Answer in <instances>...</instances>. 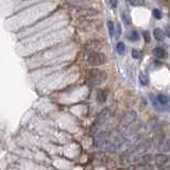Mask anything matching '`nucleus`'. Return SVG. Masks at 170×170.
Here are the masks:
<instances>
[{
  "instance_id": "obj_1",
  "label": "nucleus",
  "mask_w": 170,
  "mask_h": 170,
  "mask_svg": "<svg viewBox=\"0 0 170 170\" xmlns=\"http://www.w3.org/2000/svg\"><path fill=\"white\" fill-rule=\"evenodd\" d=\"M105 55L101 52H92L89 55H88V63L92 66H99V65H102V64L105 63Z\"/></svg>"
},
{
  "instance_id": "obj_2",
  "label": "nucleus",
  "mask_w": 170,
  "mask_h": 170,
  "mask_svg": "<svg viewBox=\"0 0 170 170\" xmlns=\"http://www.w3.org/2000/svg\"><path fill=\"white\" fill-rule=\"evenodd\" d=\"M106 79V74L104 72H99L96 76H94L92 79H90V83L92 85H100L101 83H103Z\"/></svg>"
},
{
  "instance_id": "obj_3",
  "label": "nucleus",
  "mask_w": 170,
  "mask_h": 170,
  "mask_svg": "<svg viewBox=\"0 0 170 170\" xmlns=\"http://www.w3.org/2000/svg\"><path fill=\"white\" fill-rule=\"evenodd\" d=\"M149 99H150V101H151V103H152V106H153L158 112H165V111H166V109H165V107L163 106V105L161 104L160 102H158V98H156V97L154 96L153 94L149 95Z\"/></svg>"
},
{
  "instance_id": "obj_4",
  "label": "nucleus",
  "mask_w": 170,
  "mask_h": 170,
  "mask_svg": "<svg viewBox=\"0 0 170 170\" xmlns=\"http://www.w3.org/2000/svg\"><path fill=\"white\" fill-rule=\"evenodd\" d=\"M153 35H154V38H155L156 40H158V42H162L165 37V34H164V32H163V30L158 29V28L154 29Z\"/></svg>"
},
{
  "instance_id": "obj_5",
  "label": "nucleus",
  "mask_w": 170,
  "mask_h": 170,
  "mask_svg": "<svg viewBox=\"0 0 170 170\" xmlns=\"http://www.w3.org/2000/svg\"><path fill=\"white\" fill-rule=\"evenodd\" d=\"M137 117V114L135 111H131L129 112L128 114L126 115V117H124V120H126L127 123H131V122H133L135 119H136Z\"/></svg>"
},
{
  "instance_id": "obj_6",
  "label": "nucleus",
  "mask_w": 170,
  "mask_h": 170,
  "mask_svg": "<svg viewBox=\"0 0 170 170\" xmlns=\"http://www.w3.org/2000/svg\"><path fill=\"white\" fill-rule=\"evenodd\" d=\"M105 100H106V92L102 89L98 90V92H97V101L99 103H104Z\"/></svg>"
},
{
  "instance_id": "obj_7",
  "label": "nucleus",
  "mask_w": 170,
  "mask_h": 170,
  "mask_svg": "<svg viewBox=\"0 0 170 170\" xmlns=\"http://www.w3.org/2000/svg\"><path fill=\"white\" fill-rule=\"evenodd\" d=\"M153 54L155 55L156 57H158V59H164V57H166V51L163 48L158 47V48H155L153 50Z\"/></svg>"
},
{
  "instance_id": "obj_8",
  "label": "nucleus",
  "mask_w": 170,
  "mask_h": 170,
  "mask_svg": "<svg viewBox=\"0 0 170 170\" xmlns=\"http://www.w3.org/2000/svg\"><path fill=\"white\" fill-rule=\"evenodd\" d=\"M156 98H158V102H160L161 104L163 105V106L167 105L169 103V101H170V99L167 96H165V95H158V96H156Z\"/></svg>"
},
{
  "instance_id": "obj_9",
  "label": "nucleus",
  "mask_w": 170,
  "mask_h": 170,
  "mask_svg": "<svg viewBox=\"0 0 170 170\" xmlns=\"http://www.w3.org/2000/svg\"><path fill=\"white\" fill-rule=\"evenodd\" d=\"M167 160H168V158H167L166 155H163V154H161V155L156 156L155 162H156V164H158V165H160V166H162V165L166 164Z\"/></svg>"
},
{
  "instance_id": "obj_10",
  "label": "nucleus",
  "mask_w": 170,
  "mask_h": 170,
  "mask_svg": "<svg viewBox=\"0 0 170 170\" xmlns=\"http://www.w3.org/2000/svg\"><path fill=\"white\" fill-rule=\"evenodd\" d=\"M116 50H117V52L119 53L120 55L124 54V52H126V46H124V44L122 42H119L117 45H116Z\"/></svg>"
},
{
  "instance_id": "obj_11",
  "label": "nucleus",
  "mask_w": 170,
  "mask_h": 170,
  "mask_svg": "<svg viewBox=\"0 0 170 170\" xmlns=\"http://www.w3.org/2000/svg\"><path fill=\"white\" fill-rule=\"evenodd\" d=\"M139 82L141 83V85H148V83H149L148 77L145 74H141L139 75Z\"/></svg>"
},
{
  "instance_id": "obj_12",
  "label": "nucleus",
  "mask_w": 170,
  "mask_h": 170,
  "mask_svg": "<svg viewBox=\"0 0 170 170\" xmlns=\"http://www.w3.org/2000/svg\"><path fill=\"white\" fill-rule=\"evenodd\" d=\"M107 28H109V36H111V37H113V36H114V32H115V28H114V23H112V21H109V23H107Z\"/></svg>"
},
{
  "instance_id": "obj_13",
  "label": "nucleus",
  "mask_w": 170,
  "mask_h": 170,
  "mask_svg": "<svg viewBox=\"0 0 170 170\" xmlns=\"http://www.w3.org/2000/svg\"><path fill=\"white\" fill-rule=\"evenodd\" d=\"M129 38H130L131 40H139V34L137 33L136 31H132L130 33V35H129Z\"/></svg>"
},
{
  "instance_id": "obj_14",
  "label": "nucleus",
  "mask_w": 170,
  "mask_h": 170,
  "mask_svg": "<svg viewBox=\"0 0 170 170\" xmlns=\"http://www.w3.org/2000/svg\"><path fill=\"white\" fill-rule=\"evenodd\" d=\"M153 16L155 17L156 19H161L162 18V12L158 9H154L153 10Z\"/></svg>"
},
{
  "instance_id": "obj_15",
  "label": "nucleus",
  "mask_w": 170,
  "mask_h": 170,
  "mask_svg": "<svg viewBox=\"0 0 170 170\" xmlns=\"http://www.w3.org/2000/svg\"><path fill=\"white\" fill-rule=\"evenodd\" d=\"M122 20H123L124 25H130L131 23V19L129 18V16L124 13H122Z\"/></svg>"
},
{
  "instance_id": "obj_16",
  "label": "nucleus",
  "mask_w": 170,
  "mask_h": 170,
  "mask_svg": "<svg viewBox=\"0 0 170 170\" xmlns=\"http://www.w3.org/2000/svg\"><path fill=\"white\" fill-rule=\"evenodd\" d=\"M141 52H139L138 50H136V49H133L132 50V57H134V59H139L141 57Z\"/></svg>"
},
{
  "instance_id": "obj_17",
  "label": "nucleus",
  "mask_w": 170,
  "mask_h": 170,
  "mask_svg": "<svg viewBox=\"0 0 170 170\" xmlns=\"http://www.w3.org/2000/svg\"><path fill=\"white\" fill-rule=\"evenodd\" d=\"M144 3H145L144 0H133V1H131L132 5H143Z\"/></svg>"
},
{
  "instance_id": "obj_18",
  "label": "nucleus",
  "mask_w": 170,
  "mask_h": 170,
  "mask_svg": "<svg viewBox=\"0 0 170 170\" xmlns=\"http://www.w3.org/2000/svg\"><path fill=\"white\" fill-rule=\"evenodd\" d=\"M143 35H144V37H145V40H146V42L149 43V42H150V34H149V32L145 31V32H144Z\"/></svg>"
},
{
  "instance_id": "obj_19",
  "label": "nucleus",
  "mask_w": 170,
  "mask_h": 170,
  "mask_svg": "<svg viewBox=\"0 0 170 170\" xmlns=\"http://www.w3.org/2000/svg\"><path fill=\"white\" fill-rule=\"evenodd\" d=\"M117 29H118V31H117V35H116V37H119L120 33H121V28H120L119 25H117Z\"/></svg>"
},
{
  "instance_id": "obj_20",
  "label": "nucleus",
  "mask_w": 170,
  "mask_h": 170,
  "mask_svg": "<svg viewBox=\"0 0 170 170\" xmlns=\"http://www.w3.org/2000/svg\"><path fill=\"white\" fill-rule=\"evenodd\" d=\"M165 33H166V35L170 37V27H166V29H165Z\"/></svg>"
},
{
  "instance_id": "obj_21",
  "label": "nucleus",
  "mask_w": 170,
  "mask_h": 170,
  "mask_svg": "<svg viewBox=\"0 0 170 170\" xmlns=\"http://www.w3.org/2000/svg\"><path fill=\"white\" fill-rule=\"evenodd\" d=\"M109 2H111L113 8H116V6H117V1H116V0H109Z\"/></svg>"
}]
</instances>
